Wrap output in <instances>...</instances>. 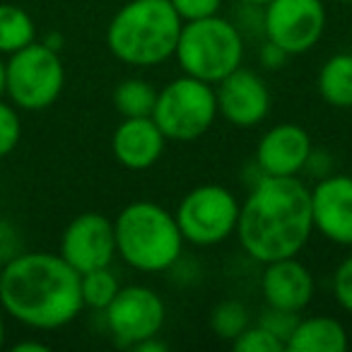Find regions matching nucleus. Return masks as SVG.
Instances as JSON below:
<instances>
[{
  "mask_svg": "<svg viewBox=\"0 0 352 352\" xmlns=\"http://www.w3.org/2000/svg\"><path fill=\"white\" fill-rule=\"evenodd\" d=\"M311 232V191L297 176L263 174L239 208L241 249L258 263L297 256Z\"/></svg>",
  "mask_w": 352,
  "mask_h": 352,
  "instance_id": "f257e3e1",
  "label": "nucleus"
},
{
  "mask_svg": "<svg viewBox=\"0 0 352 352\" xmlns=\"http://www.w3.org/2000/svg\"><path fill=\"white\" fill-rule=\"evenodd\" d=\"M0 307L39 331L68 326L82 311L80 273L56 254H17L3 265Z\"/></svg>",
  "mask_w": 352,
  "mask_h": 352,
  "instance_id": "f03ea898",
  "label": "nucleus"
},
{
  "mask_svg": "<svg viewBox=\"0 0 352 352\" xmlns=\"http://www.w3.org/2000/svg\"><path fill=\"white\" fill-rule=\"evenodd\" d=\"M182 27L169 0H131L109 22L107 44L123 63L152 68L174 56Z\"/></svg>",
  "mask_w": 352,
  "mask_h": 352,
  "instance_id": "7ed1b4c3",
  "label": "nucleus"
},
{
  "mask_svg": "<svg viewBox=\"0 0 352 352\" xmlns=\"http://www.w3.org/2000/svg\"><path fill=\"white\" fill-rule=\"evenodd\" d=\"M116 254L140 273H164L179 263L184 234L169 210L150 201L126 206L113 220Z\"/></svg>",
  "mask_w": 352,
  "mask_h": 352,
  "instance_id": "20e7f679",
  "label": "nucleus"
},
{
  "mask_svg": "<svg viewBox=\"0 0 352 352\" xmlns=\"http://www.w3.org/2000/svg\"><path fill=\"white\" fill-rule=\"evenodd\" d=\"M174 56L186 75L217 85L241 65L244 39L239 27L225 17H203L184 22Z\"/></svg>",
  "mask_w": 352,
  "mask_h": 352,
  "instance_id": "39448f33",
  "label": "nucleus"
},
{
  "mask_svg": "<svg viewBox=\"0 0 352 352\" xmlns=\"http://www.w3.org/2000/svg\"><path fill=\"white\" fill-rule=\"evenodd\" d=\"M217 118L215 87L191 75L171 80L152 109V121L160 126L166 140L191 142L201 138Z\"/></svg>",
  "mask_w": 352,
  "mask_h": 352,
  "instance_id": "423d86ee",
  "label": "nucleus"
},
{
  "mask_svg": "<svg viewBox=\"0 0 352 352\" xmlns=\"http://www.w3.org/2000/svg\"><path fill=\"white\" fill-rule=\"evenodd\" d=\"M8 85L6 94L17 109L41 111L60 97L65 85V70L56 49L32 41L30 46L10 54L6 60Z\"/></svg>",
  "mask_w": 352,
  "mask_h": 352,
  "instance_id": "0eeeda50",
  "label": "nucleus"
},
{
  "mask_svg": "<svg viewBox=\"0 0 352 352\" xmlns=\"http://www.w3.org/2000/svg\"><path fill=\"white\" fill-rule=\"evenodd\" d=\"M239 208V201L230 188L220 184H206L182 198L174 217L184 241L196 246H215L236 232Z\"/></svg>",
  "mask_w": 352,
  "mask_h": 352,
  "instance_id": "6e6552de",
  "label": "nucleus"
},
{
  "mask_svg": "<svg viewBox=\"0 0 352 352\" xmlns=\"http://www.w3.org/2000/svg\"><path fill=\"white\" fill-rule=\"evenodd\" d=\"M326 30V8L321 0H270L263 6L265 41L285 54L299 56L311 51Z\"/></svg>",
  "mask_w": 352,
  "mask_h": 352,
  "instance_id": "1a4fd4ad",
  "label": "nucleus"
},
{
  "mask_svg": "<svg viewBox=\"0 0 352 352\" xmlns=\"http://www.w3.org/2000/svg\"><path fill=\"white\" fill-rule=\"evenodd\" d=\"M109 333L123 347H135L140 340L157 336L164 326V302L150 287L128 285L104 309Z\"/></svg>",
  "mask_w": 352,
  "mask_h": 352,
  "instance_id": "9d476101",
  "label": "nucleus"
},
{
  "mask_svg": "<svg viewBox=\"0 0 352 352\" xmlns=\"http://www.w3.org/2000/svg\"><path fill=\"white\" fill-rule=\"evenodd\" d=\"M60 256L80 275L111 265L113 256H116L113 222L102 212L78 215L60 236Z\"/></svg>",
  "mask_w": 352,
  "mask_h": 352,
  "instance_id": "9b49d317",
  "label": "nucleus"
},
{
  "mask_svg": "<svg viewBox=\"0 0 352 352\" xmlns=\"http://www.w3.org/2000/svg\"><path fill=\"white\" fill-rule=\"evenodd\" d=\"M215 99L217 113L239 128L258 126L270 111V92L263 78L241 65L217 82Z\"/></svg>",
  "mask_w": 352,
  "mask_h": 352,
  "instance_id": "f8f14e48",
  "label": "nucleus"
},
{
  "mask_svg": "<svg viewBox=\"0 0 352 352\" xmlns=\"http://www.w3.org/2000/svg\"><path fill=\"white\" fill-rule=\"evenodd\" d=\"M314 230L338 246H352V176L328 174L311 188Z\"/></svg>",
  "mask_w": 352,
  "mask_h": 352,
  "instance_id": "ddd939ff",
  "label": "nucleus"
},
{
  "mask_svg": "<svg viewBox=\"0 0 352 352\" xmlns=\"http://www.w3.org/2000/svg\"><path fill=\"white\" fill-rule=\"evenodd\" d=\"M311 138L297 123H278L263 133L256 164L265 176H297L311 155Z\"/></svg>",
  "mask_w": 352,
  "mask_h": 352,
  "instance_id": "4468645a",
  "label": "nucleus"
},
{
  "mask_svg": "<svg viewBox=\"0 0 352 352\" xmlns=\"http://www.w3.org/2000/svg\"><path fill=\"white\" fill-rule=\"evenodd\" d=\"M261 292L268 307L299 314L314 299V275L294 256L270 261L261 275Z\"/></svg>",
  "mask_w": 352,
  "mask_h": 352,
  "instance_id": "2eb2a0df",
  "label": "nucleus"
},
{
  "mask_svg": "<svg viewBox=\"0 0 352 352\" xmlns=\"http://www.w3.org/2000/svg\"><path fill=\"white\" fill-rule=\"evenodd\" d=\"M164 133L160 131L152 116L123 118L121 126L113 131L111 150L121 166L131 171H142L157 164L164 152Z\"/></svg>",
  "mask_w": 352,
  "mask_h": 352,
  "instance_id": "dca6fc26",
  "label": "nucleus"
},
{
  "mask_svg": "<svg viewBox=\"0 0 352 352\" xmlns=\"http://www.w3.org/2000/svg\"><path fill=\"white\" fill-rule=\"evenodd\" d=\"M350 340L338 318L309 316L299 318L292 336L287 338V352H345Z\"/></svg>",
  "mask_w": 352,
  "mask_h": 352,
  "instance_id": "f3484780",
  "label": "nucleus"
},
{
  "mask_svg": "<svg viewBox=\"0 0 352 352\" xmlns=\"http://www.w3.org/2000/svg\"><path fill=\"white\" fill-rule=\"evenodd\" d=\"M318 92L323 102L336 109L352 107V51L336 54L323 63L318 73Z\"/></svg>",
  "mask_w": 352,
  "mask_h": 352,
  "instance_id": "a211bd4d",
  "label": "nucleus"
},
{
  "mask_svg": "<svg viewBox=\"0 0 352 352\" xmlns=\"http://www.w3.org/2000/svg\"><path fill=\"white\" fill-rule=\"evenodd\" d=\"M36 39V27L30 12L12 3H0V54H15Z\"/></svg>",
  "mask_w": 352,
  "mask_h": 352,
  "instance_id": "6ab92c4d",
  "label": "nucleus"
},
{
  "mask_svg": "<svg viewBox=\"0 0 352 352\" xmlns=\"http://www.w3.org/2000/svg\"><path fill=\"white\" fill-rule=\"evenodd\" d=\"M157 102V89L140 78L123 80L113 89V107L123 118L152 116V109Z\"/></svg>",
  "mask_w": 352,
  "mask_h": 352,
  "instance_id": "aec40b11",
  "label": "nucleus"
},
{
  "mask_svg": "<svg viewBox=\"0 0 352 352\" xmlns=\"http://www.w3.org/2000/svg\"><path fill=\"white\" fill-rule=\"evenodd\" d=\"M118 289H121V285H118L116 275L109 270V265L80 275V294H82V304L89 309L104 311L118 294Z\"/></svg>",
  "mask_w": 352,
  "mask_h": 352,
  "instance_id": "412c9836",
  "label": "nucleus"
},
{
  "mask_svg": "<svg viewBox=\"0 0 352 352\" xmlns=\"http://www.w3.org/2000/svg\"><path fill=\"white\" fill-rule=\"evenodd\" d=\"M246 326H249V309L234 299L220 302L210 314V328L220 340L232 342Z\"/></svg>",
  "mask_w": 352,
  "mask_h": 352,
  "instance_id": "4be33fe9",
  "label": "nucleus"
},
{
  "mask_svg": "<svg viewBox=\"0 0 352 352\" xmlns=\"http://www.w3.org/2000/svg\"><path fill=\"white\" fill-rule=\"evenodd\" d=\"M232 350L236 352H283L285 350V342L280 340L278 336L263 328L261 323L256 326H246L239 336L232 340Z\"/></svg>",
  "mask_w": 352,
  "mask_h": 352,
  "instance_id": "5701e85b",
  "label": "nucleus"
},
{
  "mask_svg": "<svg viewBox=\"0 0 352 352\" xmlns=\"http://www.w3.org/2000/svg\"><path fill=\"white\" fill-rule=\"evenodd\" d=\"M22 138V123L17 109L0 99V160L8 157L17 147Z\"/></svg>",
  "mask_w": 352,
  "mask_h": 352,
  "instance_id": "b1692460",
  "label": "nucleus"
},
{
  "mask_svg": "<svg viewBox=\"0 0 352 352\" xmlns=\"http://www.w3.org/2000/svg\"><path fill=\"white\" fill-rule=\"evenodd\" d=\"M299 321V314L297 311H285V309H275V307H268L261 316V326L268 328L273 336H278L280 340L287 345V338L292 336L294 326Z\"/></svg>",
  "mask_w": 352,
  "mask_h": 352,
  "instance_id": "393cba45",
  "label": "nucleus"
},
{
  "mask_svg": "<svg viewBox=\"0 0 352 352\" xmlns=\"http://www.w3.org/2000/svg\"><path fill=\"white\" fill-rule=\"evenodd\" d=\"M176 15L182 17V22L203 20V17H212L220 12L222 0H169Z\"/></svg>",
  "mask_w": 352,
  "mask_h": 352,
  "instance_id": "a878e982",
  "label": "nucleus"
},
{
  "mask_svg": "<svg viewBox=\"0 0 352 352\" xmlns=\"http://www.w3.org/2000/svg\"><path fill=\"white\" fill-rule=\"evenodd\" d=\"M333 294H336L338 304L352 314V254L338 265L336 275H333Z\"/></svg>",
  "mask_w": 352,
  "mask_h": 352,
  "instance_id": "bb28decb",
  "label": "nucleus"
},
{
  "mask_svg": "<svg viewBox=\"0 0 352 352\" xmlns=\"http://www.w3.org/2000/svg\"><path fill=\"white\" fill-rule=\"evenodd\" d=\"M17 254H22V241L17 230L10 222L0 220V263L6 265L8 261H12Z\"/></svg>",
  "mask_w": 352,
  "mask_h": 352,
  "instance_id": "cd10ccee",
  "label": "nucleus"
},
{
  "mask_svg": "<svg viewBox=\"0 0 352 352\" xmlns=\"http://www.w3.org/2000/svg\"><path fill=\"white\" fill-rule=\"evenodd\" d=\"M261 58H263L265 68H283L285 60L289 58V54H285L280 46L270 44V41H265V46L261 49Z\"/></svg>",
  "mask_w": 352,
  "mask_h": 352,
  "instance_id": "c85d7f7f",
  "label": "nucleus"
},
{
  "mask_svg": "<svg viewBox=\"0 0 352 352\" xmlns=\"http://www.w3.org/2000/svg\"><path fill=\"white\" fill-rule=\"evenodd\" d=\"M133 350L135 352H166L169 350V345H166L164 340H160L157 336H150V338H145V340L138 342Z\"/></svg>",
  "mask_w": 352,
  "mask_h": 352,
  "instance_id": "c756f323",
  "label": "nucleus"
},
{
  "mask_svg": "<svg viewBox=\"0 0 352 352\" xmlns=\"http://www.w3.org/2000/svg\"><path fill=\"white\" fill-rule=\"evenodd\" d=\"M12 350L15 352H49V345L36 342V340H25V342H17Z\"/></svg>",
  "mask_w": 352,
  "mask_h": 352,
  "instance_id": "7c9ffc66",
  "label": "nucleus"
},
{
  "mask_svg": "<svg viewBox=\"0 0 352 352\" xmlns=\"http://www.w3.org/2000/svg\"><path fill=\"white\" fill-rule=\"evenodd\" d=\"M6 85H8V68H6V60L0 58V99L6 94Z\"/></svg>",
  "mask_w": 352,
  "mask_h": 352,
  "instance_id": "2f4dec72",
  "label": "nucleus"
},
{
  "mask_svg": "<svg viewBox=\"0 0 352 352\" xmlns=\"http://www.w3.org/2000/svg\"><path fill=\"white\" fill-rule=\"evenodd\" d=\"M239 3H244V6H251V8H263V6H268L270 0H239Z\"/></svg>",
  "mask_w": 352,
  "mask_h": 352,
  "instance_id": "473e14b6",
  "label": "nucleus"
},
{
  "mask_svg": "<svg viewBox=\"0 0 352 352\" xmlns=\"http://www.w3.org/2000/svg\"><path fill=\"white\" fill-rule=\"evenodd\" d=\"M6 345V323H3V316H0V347Z\"/></svg>",
  "mask_w": 352,
  "mask_h": 352,
  "instance_id": "72a5a7b5",
  "label": "nucleus"
},
{
  "mask_svg": "<svg viewBox=\"0 0 352 352\" xmlns=\"http://www.w3.org/2000/svg\"><path fill=\"white\" fill-rule=\"evenodd\" d=\"M0 280H3V263H0Z\"/></svg>",
  "mask_w": 352,
  "mask_h": 352,
  "instance_id": "f704fd0d",
  "label": "nucleus"
},
{
  "mask_svg": "<svg viewBox=\"0 0 352 352\" xmlns=\"http://www.w3.org/2000/svg\"><path fill=\"white\" fill-rule=\"evenodd\" d=\"M338 3H352V0H338Z\"/></svg>",
  "mask_w": 352,
  "mask_h": 352,
  "instance_id": "c9c22d12",
  "label": "nucleus"
}]
</instances>
